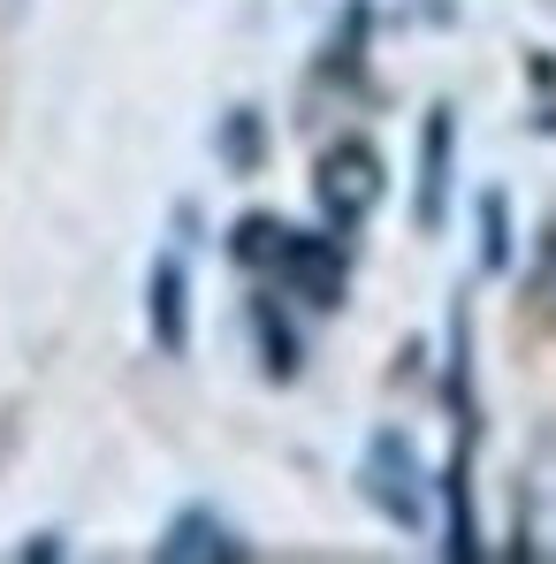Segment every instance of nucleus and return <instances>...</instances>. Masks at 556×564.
Wrapping results in <instances>:
<instances>
[{
	"label": "nucleus",
	"mask_w": 556,
	"mask_h": 564,
	"mask_svg": "<svg viewBox=\"0 0 556 564\" xmlns=\"http://www.w3.org/2000/svg\"><path fill=\"white\" fill-rule=\"evenodd\" d=\"M549 275H556V245H549Z\"/></svg>",
	"instance_id": "6e6552de"
},
{
	"label": "nucleus",
	"mask_w": 556,
	"mask_h": 564,
	"mask_svg": "<svg viewBox=\"0 0 556 564\" xmlns=\"http://www.w3.org/2000/svg\"><path fill=\"white\" fill-rule=\"evenodd\" d=\"M367 496H373L381 519L427 527V480H419V451L404 435H373L367 443Z\"/></svg>",
	"instance_id": "7ed1b4c3"
},
{
	"label": "nucleus",
	"mask_w": 556,
	"mask_h": 564,
	"mask_svg": "<svg viewBox=\"0 0 556 564\" xmlns=\"http://www.w3.org/2000/svg\"><path fill=\"white\" fill-rule=\"evenodd\" d=\"M153 557H168V564H184V557H252V542L229 527V519H214V511H176L168 519V534L153 542Z\"/></svg>",
	"instance_id": "20e7f679"
},
{
	"label": "nucleus",
	"mask_w": 556,
	"mask_h": 564,
	"mask_svg": "<svg viewBox=\"0 0 556 564\" xmlns=\"http://www.w3.org/2000/svg\"><path fill=\"white\" fill-rule=\"evenodd\" d=\"M244 268H268L282 290H297L305 305H344V252L336 237H305V229H282L268 214H244L237 221V245H229Z\"/></svg>",
	"instance_id": "f257e3e1"
},
{
	"label": "nucleus",
	"mask_w": 556,
	"mask_h": 564,
	"mask_svg": "<svg viewBox=\"0 0 556 564\" xmlns=\"http://www.w3.org/2000/svg\"><path fill=\"white\" fill-rule=\"evenodd\" d=\"M443 184H450V107H435L427 122V184H419V221H443Z\"/></svg>",
	"instance_id": "423d86ee"
},
{
	"label": "nucleus",
	"mask_w": 556,
	"mask_h": 564,
	"mask_svg": "<svg viewBox=\"0 0 556 564\" xmlns=\"http://www.w3.org/2000/svg\"><path fill=\"white\" fill-rule=\"evenodd\" d=\"M480 221H488V268H503V198H488Z\"/></svg>",
	"instance_id": "0eeeda50"
},
{
	"label": "nucleus",
	"mask_w": 556,
	"mask_h": 564,
	"mask_svg": "<svg viewBox=\"0 0 556 564\" xmlns=\"http://www.w3.org/2000/svg\"><path fill=\"white\" fill-rule=\"evenodd\" d=\"M313 198H320L328 229H336V237H351L373 206H381V153L359 145V138L328 145V153H320V169H313Z\"/></svg>",
	"instance_id": "f03ea898"
},
{
	"label": "nucleus",
	"mask_w": 556,
	"mask_h": 564,
	"mask_svg": "<svg viewBox=\"0 0 556 564\" xmlns=\"http://www.w3.org/2000/svg\"><path fill=\"white\" fill-rule=\"evenodd\" d=\"M184 290H190V282H184V260H161V268H153V282H145V321H153V344H161L168 359L190 344Z\"/></svg>",
	"instance_id": "39448f33"
}]
</instances>
